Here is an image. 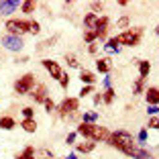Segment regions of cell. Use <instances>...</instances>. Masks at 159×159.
Masks as SVG:
<instances>
[{
	"label": "cell",
	"instance_id": "obj_6",
	"mask_svg": "<svg viewBox=\"0 0 159 159\" xmlns=\"http://www.w3.org/2000/svg\"><path fill=\"white\" fill-rule=\"evenodd\" d=\"M78 108H80L78 98H66V100H61V104L57 106V112H59L61 116H67V114H71V112H78Z\"/></svg>",
	"mask_w": 159,
	"mask_h": 159
},
{
	"label": "cell",
	"instance_id": "obj_3",
	"mask_svg": "<svg viewBox=\"0 0 159 159\" xmlns=\"http://www.w3.org/2000/svg\"><path fill=\"white\" fill-rule=\"evenodd\" d=\"M145 33V29L143 27H133V29H126L125 33L118 35V45H126V47H135L141 43V37Z\"/></svg>",
	"mask_w": 159,
	"mask_h": 159
},
{
	"label": "cell",
	"instance_id": "obj_19",
	"mask_svg": "<svg viewBox=\"0 0 159 159\" xmlns=\"http://www.w3.org/2000/svg\"><path fill=\"white\" fill-rule=\"evenodd\" d=\"M16 159H35V149L33 147H25L23 153L16 155Z\"/></svg>",
	"mask_w": 159,
	"mask_h": 159
},
{
	"label": "cell",
	"instance_id": "obj_26",
	"mask_svg": "<svg viewBox=\"0 0 159 159\" xmlns=\"http://www.w3.org/2000/svg\"><path fill=\"white\" fill-rule=\"evenodd\" d=\"M66 59H67V66H70V67H78L80 66V61L75 59V55H71V53H70V55H66Z\"/></svg>",
	"mask_w": 159,
	"mask_h": 159
},
{
	"label": "cell",
	"instance_id": "obj_5",
	"mask_svg": "<svg viewBox=\"0 0 159 159\" xmlns=\"http://www.w3.org/2000/svg\"><path fill=\"white\" fill-rule=\"evenodd\" d=\"M33 88H35V75L33 74H25L14 82V92L20 94V96L23 94H31Z\"/></svg>",
	"mask_w": 159,
	"mask_h": 159
},
{
	"label": "cell",
	"instance_id": "obj_32",
	"mask_svg": "<svg viewBox=\"0 0 159 159\" xmlns=\"http://www.w3.org/2000/svg\"><path fill=\"white\" fill-rule=\"evenodd\" d=\"M39 29H41V27H39V23H37V20H31V33H33V35H37V33H39Z\"/></svg>",
	"mask_w": 159,
	"mask_h": 159
},
{
	"label": "cell",
	"instance_id": "obj_23",
	"mask_svg": "<svg viewBox=\"0 0 159 159\" xmlns=\"http://www.w3.org/2000/svg\"><path fill=\"white\" fill-rule=\"evenodd\" d=\"M84 39H86V43H90V45H92L94 41H96V39H98V33H96V31H86V35H84Z\"/></svg>",
	"mask_w": 159,
	"mask_h": 159
},
{
	"label": "cell",
	"instance_id": "obj_10",
	"mask_svg": "<svg viewBox=\"0 0 159 159\" xmlns=\"http://www.w3.org/2000/svg\"><path fill=\"white\" fill-rule=\"evenodd\" d=\"M20 6L19 0H2L0 2V14H10Z\"/></svg>",
	"mask_w": 159,
	"mask_h": 159
},
{
	"label": "cell",
	"instance_id": "obj_31",
	"mask_svg": "<svg viewBox=\"0 0 159 159\" xmlns=\"http://www.w3.org/2000/svg\"><path fill=\"white\" fill-rule=\"evenodd\" d=\"M149 126L151 129H159V116H151L149 118Z\"/></svg>",
	"mask_w": 159,
	"mask_h": 159
},
{
	"label": "cell",
	"instance_id": "obj_7",
	"mask_svg": "<svg viewBox=\"0 0 159 159\" xmlns=\"http://www.w3.org/2000/svg\"><path fill=\"white\" fill-rule=\"evenodd\" d=\"M43 67H45V70L49 71V75H51L53 80H57V82H59V78L63 75L61 66L57 63V61H53V59H43Z\"/></svg>",
	"mask_w": 159,
	"mask_h": 159
},
{
	"label": "cell",
	"instance_id": "obj_8",
	"mask_svg": "<svg viewBox=\"0 0 159 159\" xmlns=\"http://www.w3.org/2000/svg\"><path fill=\"white\" fill-rule=\"evenodd\" d=\"M2 45L8 49V51H20L25 47V43H23V39L20 37H14V35H6L4 39H2Z\"/></svg>",
	"mask_w": 159,
	"mask_h": 159
},
{
	"label": "cell",
	"instance_id": "obj_13",
	"mask_svg": "<svg viewBox=\"0 0 159 159\" xmlns=\"http://www.w3.org/2000/svg\"><path fill=\"white\" fill-rule=\"evenodd\" d=\"M16 126V122H14L12 116H8V114H4V116H0V129H4V131H10V129H14Z\"/></svg>",
	"mask_w": 159,
	"mask_h": 159
},
{
	"label": "cell",
	"instance_id": "obj_30",
	"mask_svg": "<svg viewBox=\"0 0 159 159\" xmlns=\"http://www.w3.org/2000/svg\"><path fill=\"white\" fill-rule=\"evenodd\" d=\"M92 92H94V86H84V88H82V92H80V96L84 98V96H90Z\"/></svg>",
	"mask_w": 159,
	"mask_h": 159
},
{
	"label": "cell",
	"instance_id": "obj_24",
	"mask_svg": "<svg viewBox=\"0 0 159 159\" xmlns=\"http://www.w3.org/2000/svg\"><path fill=\"white\" fill-rule=\"evenodd\" d=\"M82 118H84V122H90V125H96V120H98V114H96V112H86Z\"/></svg>",
	"mask_w": 159,
	"mask_h": 159
},
{
	"label": "cell",
	"instance_id": "obj_35",
	"mask_svg": "<svg viewBox=\"0 0 159 159\" xmlns=\"http://www.w3.org/2000/svg\"><path fill=\"white\" fill-rule=\"evenodd\" d=\"M75 135H78V133H70V135H67V141H66V143L74 145V143H75Z\"/></svg>",
	"mask_w": 159,
	"mask_h": 159
},
{
	"label": "cell",
	"instance_id": "obj_38",
	"mask_svg": "<svg viewBox=\"0 0 159 159\" xmlns=\"http://www.w3.org/2000/svg\"><path fill=\"white\" fill-rule=\"evenodd\" d=\"M96 49H98V47L94 45V43H92V45H90V47H88V51H90V53H96Z\"/></svg>",
	"mask_w": 159,
	"mask_h": 159
},
{
	"label": "cell",
	"instance_id": "obj_29",
	"mask_svg": "<svg viewBox=\"0 0 159 159\" xmlns=\"http://www.w3.org/2000/svg\"><path fill=\"white\" fill-rule=\"evenodd\" d=\"M116 27L118 29H126L129 27V19H126V16H120V19L116 20Z\"/></svg>",
	"mask_w": 159,
	"mask_h": 159
},
{
	"label": "cell",
	"instance_id": "obj_18",
	"mask_svg": "<svg viewBox=\"0 0 159 159\" xmlns=\"http://www.w3.org/2000/svg\"><path fill=\"white\" fill-rule=\"evenodd\" d=\"M96 67H98L100 74H108V71H110V59H98Z\"/></svg>",
	"mask_w": 159,
	"mask_h": 159
},
{
	"label": "cell",
	"instance_id": "obj_33",
	"mask_svg": "<svg viewBox=\"0 0 159 159\" xmlns=\"http://www.w3.org/2000/svg\"><path fill=\"white\" fill-rule=\"evenodd\" d=\"M23 114H25V118H33V108H23Z\"/></svg>",
	"mask_w": 159,
	"mask_h": 159
},
{
	"label": "cell",
	"instance_id": "obj_28",
	"mask_svg": "<svg viewBox=\"0 0 159 159\" xmlns=\"http://www.w3.org/2000/svg\"><path fill=\"white\" fill-rule=\"evenodd\" d=\"M59 84H61V88H67V86H70V75H67L66 71H63V75L59 78Z\"/></svg>",
	"mask_w": 159,
	"mask_h": 159
},
{
	"label": "cell",
	"instance_id": "obj_39",
	"mask_svg": "<svg viewBox=\"0 0 159 159\" xmlns=\"http://www.w3.org/2000/svg\"><path fill=\"white\" fill-rule=\"evenodd\" d=\"M100 100H102V96H100V94H96V96H94V104H98Z\"/></svg>",
	"mask_w": 159,
	"mask_h": 159
},
{
	"label": "cell",
	"instance_id": "obj_41",
	"mask_svg": "<svg viewBox=\"0 0 159 159\" xmlns=\"http://www.w3.org/2000/svg\"><path fill=\"white\" fill-rule=\"evenodd\" d=\"M155 33H157V35H159V27H157V29H155Z\"/></svg>",
	"mask_w": 159,
	"mask_h": 159
},
{
	"label": "cell",
	"instance_id": "obj_14",
	"mask_svg": "<svg viewBox=\"0 0 159 159\" xmlns=\"http://www.w3.org/2000/svg\"><path fill=\"white\" fill-rule=\"evenodd\" d=\"M94 147H96V141H84L78 145V153H90L94 151Z\"/></svg>",
	"mask_w": 159,
	"mask_h": 159
},
{
	"label": "cell",
	"instance_id": "obj_20",
	"mask_svg": "<svg viewBox=\"0 0 159 159\" xmlns=\"http://www.w3.org/2000/svg\"><path fill=\"white\" fill-rule=\"evenodd\" d=\"M149 70H151L149 61H139V74H141V78H145V80H147V75H149Z\"/></svg>",
	"mask_w": 159,
	"mask_h": 159
},
{
	"label": "cell",
	"instance_id": "obj_40",
	"mask_svg": "<svg viewBox=\"0 0 159 159\" xmlns=\"http://www.w3.org/2000/svg\"><path fill=\"white\" fill-rule=\"evenodd\" d=\"M104 88H106V90L110 88V78H106V80H104Z\"/></svg>",
	"mask_w": 159,
	"mask_h": 159
},
{
	"label": "cell",
	"instance_id": "obj_21",
	"mask_svg": "<svg viewBox=\"0 0 159 159\" xmlns=\"http://www.w3.org/2000/svg\"><path fill=\"white\" fill-rule=\"evenodd\" d=\"M35 6H37V2H33V0H27V2H23L20 4V10H23L25 14H31L35 10Z\"/></svg>",
	"mask_w": 159,
	"mask_h": 159
},
{
	"label": "cell",
	"instance_id": "obj_15",
	"mask_svg": "<svg viewBox=\"0 0 159 159\" xmlns=\"http://www.w3.org/2000/svg\"><path fill=\"white\" fill-rule=\"evenodd\" d=\"M96 23H98V16H96L94 12H88V14L84 16V25L88 27V31H92V29L96 27Z\"/></svg>",
	"mask_w": 159,
	"mask_h": 159
},
{
	"label": "cell",
	"instance_id": "obj_36",
	"mask_svg": "<svg viewBox=\"0 0 159 159\" xmlns=\"http://www.w3.org/2000/svg\"><path fill=\"white\" fill-rule=\"evenodd\" d=\"M145 141H147V131L143 129V131L139 133V143H145Z\"/></svg>",
	"mask_w": 159,
	"mask_h": 159
},
{
	"label": "cell",
	"instance_id": "obj_34",
	"mask_svg": "<svg viewBox=\"0 0 159 159\" xmlns=\"http://www.w3.org/2000/svg\"><path fill=\"white\" fill-rule=\"evenodd\" d=\"M90 8H92V12H94V14H96L100 8H102V4H100V2H92V4H90Z\"/></svg>",
	"mask_w": 159,
	"mask_h": 159
},
{
	"label": "cell",
	"instance_id": "obj_27",
	"mask_svg": "<svg viewBox=\"0 0 159 159\" xmlns=\"http://www.w3.org/2000/svg\"><path fill=\"white\" fill-rule=\"evenodd\" d=\"M43 104H45V110H47V112H53V110H57V106L53 104V100H51V98H47Z\"/></svg>",
	"mask_w": 159,
	"mask_h": 159
},
{
	"label": "cell",
	"instance_id": "obj_4",
	"mask_svg": "<svg viewBox=\"0 0 159 159\" xmlns=\"http://www.w3.org/2000/svg\"><path fill=\"white\" fill-rule=\"evenodd\" d=\"M6 31L8 35H14V37H20L25 33H31V23L29 20H23V19H10L6 23Z\"/></svg>",
	"mask_w": 159,
	"mask_h": 159
},
{
	"label": "cell",
	"instance_id": "obj_37",
	"mask_svg": "<svg viewBox=\"0 0 159 159\" xmlns=\"http://www.w3.org/2000/svg\"><path fill=\"white\" fill-rule=\"evenodd\" d=\"M147 112H149L151 116H155V114L159 112V108H157V106H149V108H147Z\"/></svg>",
	"mask_w": 159,
	"mask_h": 159
},
{
	"label": "cell",
	"instance_id": "obj_2",
	"mask_svg": "<svg viewBox=\"0 0 159 159\" xmlns=\"http://www.w3.org/2000/svg\"><path fill=\"white\" fill-rule=\"evenodd\" d=\"M106 143H108V145H112V147H116L118 151H125L126 147L135 145L133 135H131V133H126V131H114V133H110V137H108Z\"/></svg>",
	"mask_w": 159,
	"mask_h": 159
},
{
	"label": "cell",
	"instance_id": "obj_1",
	"mask_svg": "<svg viewBox=\"0 0 159 159\" xmlns=\"http://www.w3.org/2000/svg\"><path fill=\"white\" fill-rule=\"evenodd\" d=\"M78 135L86 137L88 141H104L106 143L108 137H110V131L108 129H104V126L100 125H90V122H82V125H78Z\"/></svg>",
	"mask_w": 159,
	"mask_h": 159
},
{
	"label": "cell",
	"instance_id": "obj_11",
	"mask_svg": "<svg viewBox=\"0 0 159 159\" xmlns=\"http://www.w3.org/2000/svg\"><path fill=\"white\" fill-rule=\"evenodd\" d=\"M47 92H49V90H47V86L45 84H39V86H35V92H31L33 94V98H35V102H45L47 98H49V96H47Z\"/></svg>",
	"mask_w": 159,
	"mask_h": 159
},
{
	"label": "cell",
	"instance_id": "obj_25",
	"mask_svg": "<svg viewBox=\"0 0 159 159\" xmlns=\"http://www.w3.org/2000/svg\"><path fill=\"white\" fill-rule=\"evenodd\" d=\"M102 100H104V102H106V104H110V102H112V100H114V90H112V88H108L106 92H104Z\"/></svg>",
	"mask_w": 159,
	"mask_h": 159
},
{
	"label": "cell",
	"instance_id": "obj_17",
	"mask_svg": "<svg viewBox=\"0 0 159 159\" xmlns=\"http://www.w3.org/2000/svg\"><path fill=\"white\" fill-rule=\"evenodd\" d=\"M20 126H23L27 133H35V131H37V122H35L33 118H25V120L20 122Z\"/></svg>",
	"mask_w": 159,
	"mask_h": 159
},
{
	"label": "cell",
	"instance_id": "obj_22",
	"mask_svg": "<svg viewBox=\"0 0 159 159\" xmlns=\"http://www.w3.org/2000/svg\"><path fill=\"white\" fill-rule=\"evenodd\" d=\"M143 86H145V78H137V82L133 84V94H141L143 92Z\"/></svg>",
	"mask_w": 159,
	"mask_h": 159
},
{
	"label": "cell",
	"instance_id": "obj_16",
	"mask_svg": "<svg viewBox=\"0 0 159 159\" xmlns=\"http://www.w3.org/2000/svg\"><path fill=\"white\" fill-rule=\"evenodd\" d=\"M80 80H82V82H84L86 86H94V84H96V75H94L92 71H82Z\"/></svg>",
	"mask_w": 159,
	"mask_h": 159
},
{
	"label": "cell",
	"instance_id": "obj_12",
	"mask_svg": "<svg viewBox=\"0 0 159 159\" xmlns=\"http://www.w3.org/2000/svg\"><path fill=\"white\" fill-rule=\"evenodd\" d=\"M108 25H110V19L108 16H100L98 19V23H96V27H94V31L98 33V37H106V29H108Z\"/></svg>",
	"mask_w": 159,
	"mask_h": 159
},
{
	"label": "cell",
	"instance_id": "obj_9",
	"mask_svg": "<svg viewBox=\"0 0 159 159\" xmlns=\"http://www.w3.org/2000/svg\"><path fill=\"white\" fill-rule=\"evenodd\" d=\"M145 100H147V104H149V106H159V88H157V86L147 88Z\"/></svg>",
	"mask_w": 159,
	"mask_h": 159
}]
</instances>
